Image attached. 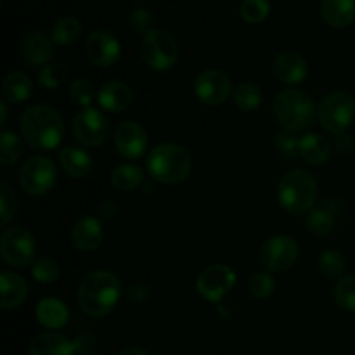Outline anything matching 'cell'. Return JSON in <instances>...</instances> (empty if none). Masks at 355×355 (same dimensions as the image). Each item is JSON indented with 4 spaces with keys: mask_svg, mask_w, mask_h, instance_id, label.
<instances>
[{
    "mask_svg": "<svg viewBox=\"0 0 355 355\" xmlns=\"http://www.w3.org/2000/svg\"><path fill=\"white\" fill-rule=\"evenodd\" d=\"M21 135L31 149L52 151L64 137V120L54 107L35 104L23 113L19 121Z\"/></svg>",
    "mask_w": 355,
    "mask_h": 355,
    "instance_id": "obj_1",
    "label": "cell"
},
{
    "mask_svg": "<svg viewBox=\"0 0 355 355\" xmlns=\"http://www.w3.org/2000/svg\"><path fill=\"white\" fill-rule=\"evenodd\" d=\"M121 297V284L113 272L92 270L78 286V305L90 318H106L114 311Z\"/></svg>",
    "mask_w": 355,
    "mask_h": 355,
    "instance_id": "obj_2",
    "label": "cell"
},
{
    "mask_svg": "<svg viewBox=\"0 0 355 355\" xmlns=\"http://www.w3.org/2000/svg\"><path fill=\"white\" fill-rule=\"evenodd\" d=\"M272 111L283 130L291 134L309 130L318 118V106L311 94L293 87L276 94Z\"/></svg>",
    "mask_w": 355,
    "mask_h": 355,
    "instance_id": "obj_3",
    "label": "cell"
},
{
    "mask_svg": "<svg viewBox=\"0 0 355 355\" xmlns=\"http://www.w3.org/2000/svg\"><path fill=\"white\" fill-rule=\"evenodd\" d=\"M148 172L155 182L175 186L191 175L193 159L191 155L179 144L163 142L153 148L148 156Z\"/></svg>",
    "mask_w": 355,
    "mask_h": 355,
    "instance_id": "obj_4",
    "label": "cell"
},
{
    "mask_svg": "<svg viewBox=\"0 0 355 355\" xmlns=\"http://www.w3.org/2000/svg\"><path fill=\"white\" fill-rule=\"evenodd\" d=\"M318 200V180L309 170L286 173L277 186V203L286 214L300 217L312 210Z\"/></svg>",
    "mask_w": 355,
    "mask_h": 355,
    "instance_id": "obj_5",
    "label": "cell"
},
{
    "mask_svg": "<svg viewBox=\"0 0 355 355\" xmlns=\"http://www.w3.org/2000/svg\"><path fill=\"white\" fill-rule=\"evenodd\" d=\"M180 55L175 37L165 30H153L142 38L141 58L153 71H170L177 64Z\"/></svg>",
    "mask_w": 355,
    "mask_h": 355,
    "instance_id": "obj_6",
    "label": "cell"
},
{
    "mask_svg": "<svg viewBox=\"0 0 355 355\" xmlns=\"http://www.w3.org/2000/svg\"><path fill=\"white\" fill-rule=\"evenodd\" d=\"M318 118L328 132L343 134L355 120V97L347 90L329 92L319 104Z\"/></svg>",
    "mask_w": 355,
    "mask_h": 355,
    "instance_id": "obj_7",
    "label": "cell"
},
{
    "mask_svg": "<svg viewBox=\"0 0 355 355\" xmlns=\"http://www.w3.org/2000/svg\"><path fill=\"white\" fill-rule=\"evenodd\" d=\"M58 182V168L47 156H31L19 170L21 189L30 196H45Z\"/></svg>",
    "mask_w": 355,
    "mask_h": 355,
    "instance_id": "obj_8",
    "label": "cell"
},
{
    "mask_svg": "<svg viewBox=\"0 0 355 355\" xmlns=\"http://www.w3.org/2000/svg\"><path fill=\"white\" fill-rule=\"evenodd\" d=\"M0 255L12 269H24L37 260V241L28 229H7L0 238Z\"/></svg>",
    "mask_w": 355,
    "mask_h": 355,
    "instance_id": "obj_9",
    "label": "cell"
},
{
    "mask_svg": "<svg viewBox=\"0 0 355 355\" xmlns=\"http://www.w3.org/2000/svg\"><path fill=\"white\" fill-rule=\"evenodd\" d=\"M298 255L300 250L297 241L290 236L277 234L263 241L260 246L259 260L267 272H284L297 263Z\"/></svg>",
    "mask_w": 355,
    "mask_h": 355,
    "instance_id": "obj_10",
    "label": "cell"
},
{
    "mask_svg": "<svg viewBox=\"0 0 355 355\" xmlns=\"http://www.w3.org/2000/svg\"><path fill=\"white\" fill-rule=\"evenodd\" d=\"M73 135L83 148H99L110 135V120L96 107H85L73 120Z\"/></svg>",
    "mask_w": 355,
    "mask_h": 355,
    "instance_id": "obj_11",
    "label": "cell"
},
{
    "mask_svg": "<svg viewBox=\"0 0 355 355\" xmlns=\"http://www.w3.org/2000/svg\"><path fill=\"white\" fill-rule=\"evenodd\" d=\"M194 94L207 106H220L232 96L231 78L217 68H207L194 78Z\"/></svg>",
    "mask_w": 355,
    "mask_h": 355,
    "instance_id": "obj_12",
    "label": "cell"
},
{
    "mask_svg": "<svg viewBox=\"0 0 355 355\" xmlns=\"http://www.w3.org/2000/svg\"><path fill=\"white\" fill-rule=\"evenodd\" d=\"M236 284V272L225 263H211L200 272L196 290L205 300L220 302Z\"/></svg>",
    "mask_w": 355,
    "mask_h": 355,
    "instance_id": "obj_13",
    "label": "cell"
},
{
    "mask_svg": "<svg viewBox=\"0 0 355 355\" xmlns=\"http://www.w3.org/2000/svg\"><path fill=\"white\" fill-rule=\"evenodd\" d=\"M87 58L92 64L101 68H110L120 59L121 47L118 38L106 30H96L85 40Z\"/></svg>",
    "mask_w": 355,
    "mask_h": 355,
    "instance_id": "obj_14",
    "label": "cell"
},
{
    "mask_svg": "<svg viewBox=\"0 0 355 355\" xmlns=\"http://www.w3.org/2000/svg\"><path fill=\"white\" fill-rule=\"evenodd\" d=\"M114 146L123 158L137 159L148 151L149 139L142 125L127 120L121 121L114 130Z\"/></svg>",
    "mask_w": 355,
    "mask_h": 355,
    "instance_id": "obj_15",
    "label": "cell"
},
{
    "mask_svg": "<svg viewBox=\"0 0 355 355\" xmlns=\"http://www.w3.org/2000/svg\"><path fill=\"white\" fill-rule=\"evenodd\" d=\"M54 40L51 35L44 33V31H33V33L26 35L19 45L21 58L26 64L33 66V68H44L49 64L52 58H54Z\"/></svg>",
    "mask_w": 355,
    "mask_h": 355,
    "instance_id": "obj_16",
    "label": "cell"
},
{
    "mask_svg": "<svg viewBox=\"0 0 355 355\" xmlns=\"http://www.w3.org/2000/svg\"><path fill=\"white\" fill-rule=\"evenodd\" d=\"M69 239L76 252L92 253L103 243V225L96 217H82L75 222Z\"/></svg>",
    "mask_w": 355,
    "mask_h": 355,
    "instance_id": "obj_17",
    "label": "cell"
},
{
    "mask_svg": "<svg viewBox=\"0 0 355 355\" xmlns=\"http://www.w3.org/2000/svg\"><path fill=\"white\" fill-rule=\"evenodd\" d=\"M274 75L284 85H300L309 75L307 61L298 52L284 51L274 59Z\"/></svg>",
    "mask_w": 355,
    "mask_h": 355,
    "instance_id": "obj_18",
    "label": "cell"
},
{
    "mask_svg": "<svg viewBox=\"0 0 355 355\" xmlns=\"http://www.w3.org/2000/svg\"><path fill=\"white\" fill-rule=\"evenodd\" d=\"M132 99H134L132 89L120 80H110L97 92V103L110 113H123L132 104Z\"/></svg>",
    "mask_w": 355,
    "mask_h": 355,
    "instance_id": "obj_19",
    "label": "cell"
},
{
    "mask_svg": "<svg viewBox=\"0 0 355 355\" xmlns=\"http://www.w3.org/2000/svg\"><path fill=\"white\" fill-rule=\"evenodd\" d=\"M78 349L73 340L61 333L49 331L35 336L28 347L30 355H76Z\"/></svg>",
    "mask_w": 355,
    "mask_h": 355,
    "instance_id": "obj_20",
    "label": "cell"
},
{
    "mask_svg": "<svg viewBox=\"0 0 355 355\" xmlns=\"http://www.w3.org/2000/svg\"><path fill=\"white\" fill-rule=\"evenodd\" d=\"M30 293L28 281L23 276L14 272H2L0 274V307L3 311H12V309L21 307Z\"/></svg>",
    "mask_w": 355,
    "mask_h": 355,
    "instance_id": "obj_21",
    "label": "cell"
},
{
    "mask_svg": "<svg viewBox=\"0 0 355 355\" xmlns=\"http://www.w3.org/2000/svg\"><path fill=\"white\" fill-rule=\"evenodd\" d=\"M59 165L64 170L66 175L73 177V179H83L90 173L94 162L92 156L83 148L68 146L59 151Z\"/></svg>",
    "mask_w": 355,
    "mask_h": 355,
    "instance_id": "obj_22",
    "label": "cell"
},
{
    "mask_svg": "<svg viewBox=\"0 0 355 355\" xmlns=\"http://www.w3.org/2000/svg\"><path fill=\"white\" fill-rule=\"evenodd\" d=\"M35 314H37V321L44 328L52 329V331L64 328L69 319V311L64 305V302L51 297L38 302Z\"/></svg>",
    "mask_w": 355,
    "mask_h": 355,
    "instance_id": "obj_23",
    "label": "cell"
},
{
    "mask_svg": "<svg viewBox=\"0 0 355 355\" xmlns=\"http://www.w3.org/2000/svg\"><path fill=\"white\" fill-rule=\"evenodd\" d=\"M321 17L333 28H347L355 19V0H321Z\"/></svg>",
    "mask_w": 355,
    "mask_h": 355,
    "instance_id": "obj_24",
    "label": "cell"
},
{
    "mask_svg": "<svg viewBox=\"0 0 355 355\" xmlns=\"http://www.w3.org/2000/svg\"><path fill=\"white\" fill-rule=\"evenodd\" d=\"M331 142L321 134H305L300 139V158L309 165H324L331 158Z\"/></svg>",
    "mask_w": 355,
    "mask_h": 355,
    "instance_id": "obj_25",
    "label": "cell"
},
{
    "mask_svg": "<svg viewBox=\"0 0 355 355\" xmlns=\"http://www.w3.org/2000/svg\"><path fill=\"white\" fill-rule=\"evenodd\" d=\"M33 92V82L30 76L23 71H10L3 78L2 96L3 101L9 104H21L28 101Z\"/></svg>",
    "mask_w": 355,
    "mask_h": 355,
    "instance_id": "obj_26",
    "label": "cell"
},
{
    "mask_svg": "<svg viewBox=\"0 0 355 355\" xmlns=\"http://www.w3.org/2000/svg\"><path fill=\"white\" fill-rule=\"evenodd\" d=\"M144 182V172L134 163H121L116 165L111 172V184L116 191L121 193H130L137 189Z\"/></svg>",
    "mask_w": 355,
    "mask_h": 355,
    "instance_id": "obj_27",
    "label": "cell"
},
{
    "mask_svg": "<svg viewBox=\"0 0 355 355\" xmlns=\"http://www.w3.org/2000/svg\"><path fill=\"white\" fill-rule=\"evenodd\" d=\"M232 99H234L236 107L243 113H252L257 111L262 104L263 96L262 90L257 83L253 82H241L232 92Z\"/></svg>",
    "mask_w": 355,
    "mask_h": 355,
    "instance_id": "obj_28",
    "label": "cell"
},
{
    "mask_svg": "<svg viewBox=\"0 0 355 355\" xmlns=\"http://www.w3.org/2000/svg\"><path fill=\"white\" fill-rule=\"evenodd\" d=\"M80 35H82V24L73 16H62L52 24L51 37L55 45H62V47L73 45L78 40Z\"/></svg>",
    "mask_w": 355,
    "mask_h": 355,
    "instance_id": "obj_29",
    "label": "cell"
},
{
    "mask_svg": "<svg viewBox=\"0 0 355 355\" xmlns=\"http://www.w3.org/2000/svg\"><path fill=\"white\" fill-rule=\"evenodd\" d=\"M23 142L14 132L3 130L0 134V163L3 166H10L23 156Z\"/></svg>",
    "mask_w": 355,
    "mask_h": 355,
    "instance_id": "obj_30",
    "label": "cell"
},
{
    "mask_svg": "<svg viewBox=\"0 0 355 355\" xmlns=\"http://www.w3.org/2000/svg\"><path fill=\"white\" fill-rule=\"evenodd\" d=\"M318 267L329 279H342L347 267L345 257H343V253L336 252V250H326L319 257Z\"/></svg>",
    "mask_w": 355,
    "mask_h": 355,
    "instance_id": "obj_31",
    "label": "cell"
},
{
    "mask_svg": "<svg viewBox=\"0 0 355 355\" xmlns=\"http://www.w3.org/2000/svg\"><path fill=\"white\" fill-rule=\"evenodd\" d=\"M69 71L68 66L62 64V62H49L47 66L38 71V85L44 87V89H58L62 85V82H66Z\"/></svg>",
    "mask_w": 355,
    "mask_h": 355,
    "instance_id": "obj_32",
    "label": "cell"
},
{
    "mask_svg": "<svg viewBox=\"0 0 355 355\" xmlns=\"http://www.w3.org/2000/svg\"><path fill=\"white\" fill-rule=\"evenodd\" d=\"M307 229L318 238H326L335 229V217L324 208H315L309 211Z\"/></svg>",
    "mask_w": 355,
    "mask_h": 355,
    "instance_id": "obj_33",
    "label": "cell"
},
{
    "mask_svg": "<svg viewBox=\"0 0 355 355\" xmlns=\"http://www.w3.org/2000/svg\"><path fill=\"white\" fill-rule=\"evenodd\" d=\"M31 276L40 284H52L59 279V266L52 257H40L31 266Z\"/></svg>",
    "mask_w": 355,
    "mask_h": 355,
    "instance_id": "obj_34",
    "label": "cell"
},
{
    "mask_svg": "<svg viewBox=\"0 0 355 355\" xmlns=\"http://www.w3.org/2000/svg\"><path fill=\"white\" fill-rule=\"evenodd\" d=\"M248 290L252 297H255L257 300H267L269 297H272L274 290H276V279L267 270L255 272L250 277Z\"/></svg>",
    "mask_w": 355,
    "mask_h": 355,
    "instance_id": "obj_35",
    "label": "cell"
},
{
    "mask_svg": "<svg viewBox=\"0 0 355 355\" xmlns=\"http://www.w3.org/2000/svg\"><path fill=\"white\" fill-rule=\"evenodd\" d=\"M335 300L343 311L355 312V274L343 276L335 286Z\"/></svg>",
    "mask_w": 355,
    "mask_h": 355,
    "instance_id": "obj_36",
    "label": "cell"
},
{
    "mask_svg": "<svg viewBox=\"0 0 355 355\" xmlns=\"http://www.w3.org/2000/svg\"><path fill=\"white\" fill-rule=\"evenodd\" d=\"M241 17L250 24H259L267 19L270 12L269 0H243L239 7Z\"/></svg>",
    "mask_w": 355,
    "mask_h": 355,
    "instance_id": "obj_37",
    "label": "cell"
},
{
    "mask_svg": "<svg viewBox=\"0 0 355 355\" xmlns=\"http://www.w3.org/2000/svg\"><path fill=\"white\" fill-rule=\"evenodd\" d=\"M94 97H96V90H94L92 83L87 78H76L75 82H71L69 85V99L80 107H90Z\"/></svg>",
    "mask_w": 355,
    "mask_h": 355,
    "instance_id": "obj_38",
    "label": "cell"
},
{
    "mask_svg": "<svg viewBox=\"0 0 355 355\" xmlns=\"http://www.w3.org/2000/svg\"><path fill=\"white\" fill-rule=\"evenodd\" d=\"M130 26L135 33L144 35L146 37V35L151 33L153 30H156L155 16H153L151 10L146 9V7H137V9L132 10L130 14Z\"/></svg>",
    "mask_w": 355,
    "mask_h": 355,
    "instance_id": "obj_39",
    "label": "cell"
},
{
    "mask_svg": "<svg viewBox=\"0 0 355 355\" xmlns=\"http://www.w3.org/2000/svg\"><path fill=\"white\" fill-rule=\"evenodd\" d=\"M274 142H276L279 155H283L284 158L295 159L300 156V139L295 137V134H291V132H279V134H276Z\"/></svg>",
    "mask_w": 355,
    "mask_h": 355,
    "instance_id": "obj_40",
    "label": "cell"
},
{
    "mask_svg": "<svg viewBox=\"0 0 355 355\" xmlns=\"http://www.w3.org/2000/svg\"><path fill=\"white\" fill-rule=\"evenodd\" d=\"M0 210H2V225H7L10 222V218L16 215L17 210V200L14 191L7 186V182H0Z\"/></svg>",
    "mask_w": 355,
    "mask_h": 355,
    "instance_id": "obj_41",
    "label": "cell"
},
{
    "mask_svg": "<svg viewBox=\"0 0 355 355\" xmlns=\"http://www.w3.org/2000/svg\"><path fill=\"white\" fill-rule=\"evenodd\" d=\"M335 148L336 151L342 153V155L343 153H350L354 148L352 137H350L349 134H345V132H343V134H338L335 139Z\"/></svg>",
    "mask_w": 355,
    "mask_h": 355,
    "instance_id": "obj_42",
    "label": "cell"
},
{
    "mask_svg": "<svg viewBox=\"0 0 355 355\" xmlns=\"http://www.w3.org/2000/svg\"><path fill=\"white\" fill-rule=\"evenodd\" d=\"M75 343L78 352H83V355H90V352L94 350V347H96V340H94L92 335L78 336V340H75Z\"/></svg>",
    "mask_w": 355,
    "mask_h": 355,
    "instance_id": "obj_43",
    "label": "cell"
},
{
    "mask_svg": "<svg viewBox=\"0 0 355 355\" xmlns=\"http://www.w3.org/2000/svg\"><path fill=\"white\" fill-rule=\"evenodd\" d=\"M118 355H151L149 352H146L144 349L141 347H125Z\"/></svg>",
    "mask_w": 355,
    "mask_h": 355,
    "instance_id": "obj_44",
    "label": "cell"
},
{
    "mask_svg": "<svg viewBox=\"0 0 355 355\" xmlns=\"http://www.w3.org/2000/svg\"><path fill=\"white\" fill-rule=\"evenodd\" d=\"M0 113H2V118H0V125H6L7 121V103H0Z\"/></svg>",
    "mask_w": 355,
    "mask_h": 355,
    "instance_id": "obj_45",
    "label": "cell"
},
{
    "mask_svg": "<svg viewBox=\"0 0 355 355\" xmlns=\"http://www.w3.org/2000/svg\"><path fill=\"white\" fill-rule=\"evenodd\" d=\"M321 355H331V354H321Z\"/></svg>",
    "mask_w": 355,
    "mask_h": 355,
    "instance_id": "obj_46",
    "label": "cell"
},
{
    "mask_svg": "<svg viewBox=\"0 0 355 355\" xmlns=\"http://www.w3.org/2000/svg\"><path fill=\"white\" fill-rule=\"evenodd\" d=\"M90 355H92V354H90Z\"/></svg>",
    "mask_w": 355,
    "mask_h": 355,
    "instance_id": "obj_47",
    "label": "cell"
}]
</instances>
